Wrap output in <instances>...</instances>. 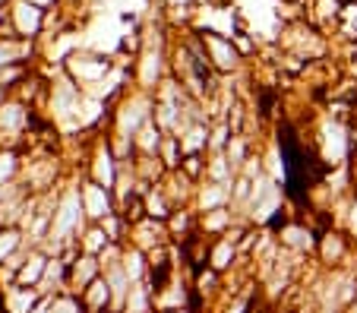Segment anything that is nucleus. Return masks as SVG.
I'll return each instance as SVG.
<instances>
[{
  "label": "nucleus",
  "instance_id": "nucleus-1",
  "mask_svg": "<svg viewBox=\"0 0 357 313\" xmlns=\"http://www.w3.org/2000/svg\"><path fill=\"white\" fill-rule=\"evenodd\" d=\"M79 215H82L79 197H76V193H70V197H63L61 209H57V215H54V234H51V238H57V241H67V234L73 231L76 225H79Z\"/></svg>",
  "mask_w": 357,
  "mask_h": 313
},
{
  "label": "nucleus",
  "instance_id": "nucleus-2",
  "mask_svg": "<svg viewBox=\"0 0 357 313\" xmlns=\"http://www.w3.org/2000/svg\"><path fill=\"white\" fill-rule=\"evenodd\" d=\"M86 197H89V215L101 218V215H108V199H105V193L98 190V187H86Z\"/></svg>",
  "mask_w": 357,
  "mask_h": 313
},
{
  "label": "nucleus",
  "instance_id": "nucleus-3",
  "mask_svg": "<svg viewBox=\"0 0 357 313\" xmlns=\"http://www.w3.org/2000/svg\"><path fill=\"white\" fill-rule=\"evenodd\" d=\"M209 48L215 51V57H218V67H234V51L228 48V45H225L222 38H209Z\"/></svg>",
  "mask_w": 357,
  "mask_h": 313
},
{
  "label": "nucleus",
  "instance_id": "nucleus-4",
  "mask_svg": "<svg viewBox=\"0 0 357 313\" xmlns=\"http://www.w3.org/2000/svg\"><path fill=\"white\" fill-rule=\"evenodd\" d=\"M45 269H47V266L45 263H41V257H35L32 259V266H26V269H22V282H29V279H41V273H45Z\"/></svg>",
  "mask_w": 357,
  "mask_h": 313
},
{
  "label": "nucleus",
  "instance_id": "nucleus-5",
  "mask_svg": "<svg viewBox=\"0 0 357 313\" xmlns=\"http://www.w3.org/2000/svg\"><path fill=\"white\" fill-rule=\"evenodd\" d=\"M228 257H231V244H222L215 250V269H225V266H228L225 259H228Z\"/></svg>",
  "mask_w": 357,
  "mask_h": 313
},
{
  "label": "nucleus",
  "instance_id": "nucleus-6",
  "mask_svg": "<svg viewBox=\"0 0 357 313\" xmlns=\"http://www.w3.org/2000/svg\"><path fill=\"white\" fill-rule=\"evenodd\" d=\"M105 241H108V238H105L101 231H92V234H89V241H86V247H89V250H98Z\"/></svg>",
  "mask_w": 357,
  "mask_h": 313
}]
</instances>
